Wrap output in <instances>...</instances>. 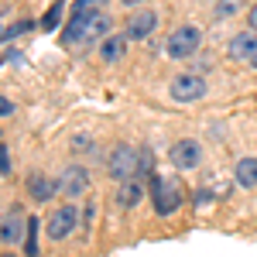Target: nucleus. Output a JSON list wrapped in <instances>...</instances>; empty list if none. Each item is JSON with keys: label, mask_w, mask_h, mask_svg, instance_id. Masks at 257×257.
Masks as SVG:
<instances>
[{"label": "nucleus", "mask_w": 257, "mask_h": 257, "mask_svg": "<svg viewBox=\"0 0 257 257\" xmlns=\"http://www.w3.org/2000/svg\"><path fill=\"white\" fill-rule=\"evenodd\" d=\"M110 35V14L106 11H76L69 28L62 31L65 45H79V41H99Z\"/></svg>", "instance_id": "nucleus-1"}, {"label": "nucleus", "mask_w": 257, "mask_h": 257, "mask_svg": "<svg viewBox=\"0 0 257 257\" xmlns=\"http://www.w3.org/2000/svg\"><path fill=\"white\" fill-rule=\"evenodd\" d=\"M106 168H110V178H113V182H131V178H138V172H141V155L131 144H117V148L110 151Z\"/></svg>", "instance_id": "nucleus-2"}, {"label": "nucleus", "mask_w": 257, "mask_h": 257, "mask_svg": "<svg viewBox=\"0 0 257 257\" xmlns=\"http://www.w3.org/2000/svg\"><path fill=\"white\" fill-rule=\"evenodd\" d=\"M151 199H155V213L168 216V213H175L178 202H182V189H178L175 178L151 175Z\"/></svg>", "instance_id": "nucleus-3"}, {"label": "nucleus", "mask_w": 257, "mask_h": 257, "mask_svg": "<svg viewBox=\"0 0 257 257\" xmlns=\"http://www.w3.org/2000/svg\"><path fill=\"white\" fill-rule=\"evenodd\" d=\"M199 41H202V31L192 28V24H182L178 31L168 35L165 41V52H168V59H189V55H196Z\"/></svg>", "instance_id": "nucleus-4"}, {"label": "nucleus", "mask_w": 257, "mask_h": 257, "mask_svg": "<svg viewBox=\"0 0 257 257\" xmlns=\"http://www.w3.org/2000/svg\"><path fill=\"white\" fill-rule=\"evenodd\" d=\"M168 93L175 103H196V99L206 96V79L196 76V72H185V76H175L172 86H168Z\"/></svg>", "instance_id": "nucleus-5"}, {"label": "nucleus", "mask_w": 257, "mask_h": 257, "mask_svg": "<svg viewBox=\"0 0 257 257\" xmlns=\"http://www.w3.org/2000/svg\"><path fill=\"white\" fill-rule=\"evenodd\" d=\"M76 223H79V213H76V206H59V209L48 216V237H52V240L72 237Z\"/></svg>", "instance_id": "nucleus-6"}, {"label": "nucleus", "mask_w": 257, "mask_h": 257, "mask_svg": "<svg viewBox=\"0 0 257 257\" xmlns=\"http://www.w3.org/2000/svg\"><path fill=\"white\" fill-rule=\"evenodd\" d=\"M168 155H172V165H175V168H199V161H202V144L192 141V138H182V141L172 144Z\"/></svg>", "instance_id": "nucleus-7"}, {"label": "nucleus", "mask_w": 257, "mask_h": 257, "mask_svg": "<svg viewBox=\"0 0 257 257\" xmlns=\"http://www.w3.org/2000/svg\"><path fill=\"white\" fill-rule=\"evenodd\" d=\"M86 189H89V172L79 168V165H69V168L59 175V192H62V196L76 199V196H82Z\"/></svg>", "instance_id": "nucleus-8"}, {"label": "nucleus", "mask_w": 257, "mask_h": 257, "mask_svg": "<svg viewBox=\"0 0 257 257\" xmlns=\"http://www.w3.org/2000/svg\"><path fill=\"white\" fill-rule=\"evenodd\" d=\"M155 28H158V14L155 11H134L131 21H127V28H123V38L141 41V38H148Z\"/></svg>", "instance_id": "nucleus-9"}, {"label": "nucleus", "mask_w": 257, "mask_h": 257, "mask_svg": "<svg viewBox=\"0 0 257 257\" xmlns=\"http://www.w3.org/2000/svg\"><path fill=\"white\" fill-rule=\"evenodd\" d=\"M257 55V35L254 31H240L230 38V59L233 62H254Z\"/></svg>", "instance_id": "nucleus-10"}, {"label": "nucleus", "mask_w": 257, "mask_h": 257, "mask_svg": "<svg viewBox=\"0 0 257 257\" xmlns=\"http://www.w3.org/2000/svg\"><path fill=\"white\" fill-rule=\"evenodd\" d=\"M24 233H28V219L18 209L0 219V243H18V240H24Z\"/></svg>", "instance_id": "nucleus-11"}, {"label": "nucleus", "mask_w": 257, "mask_h": 257, "mask_svg": "<svg viewBox=\"0 0 257 257\" xmlns=\"http://www.w3.org/2000/svg\"><path fill=\"white\" fill-rule=\"evenodd\" d=\"M28 192H31V199H35V202H48V199L59 192V182H52L48 175L35 172V175L28 178Z\"/></svg>", "instance_id": "nucleus-12"}, {"label": "nucleus", "mask_w": 257, "mask_h": 257, "mask_svg": "<svg viewBox=\"0 0 257 257\" xmlns=\"http://www.w3.org/2000/svg\"><path fill=\"white\" fill-rule=\"evenodd\" d=\"M233 178L240 189H257V158H240L233 168Z\"/></svg>", "instance_id": "nucleus-13"}, {"label": "nucleus", "mask_w": 257, "mask_h": 257, "mask_svg": "<svg viewBox=\"0 0 257 257\" xmlns=\"http://www.w3.org/2000/svg\"><path fill=\"white\" fill-rule=\"evenodd\" d=\"M141 196H144V189H141L138 178H131V182H120V192H117V202L123 209H131V206H138Z\"/></svg>", "instance_id": "nucleus-14"}, {"label": "nucleus", "mask_w": 257, "mask_h": 257, "mask_svg": "<svg viewBox=\"0 0 257 257\" xmlns=\"http://www.w3.org/2000/svg\"><path fill=\"white\" fill-rule=\"evenodd\" d=\"M123 41L127 38H117V35H113V38H103V45H99V59L103 62H120L123 59Z\"/></svg>", "instance_id": "nucleus-15"}, {"label": "nucleus", "mask_w": 257, "mask_h": 257, "mask_svg": "<svg viewBox=\"0 0 257 257\" xmlns=\"http://www.w3.org/2000/svg\"><path fill=\"white\" fill-rule=\"evenodd\" d=\"M240 11H247V4H243V0H216V7H213V14H216L219 21H223V18H233V14H240Z\"/></svg>", "instance_id": "nucleus-16"}, {"label": "nucleus", "mask_w": 257, "mask_h": 257, "mask_svg": "<svg viewBox=\"0 0 257 257\" xmlns=\"http://www.w3.org/2000/svg\"><path fill=\"white\" fill-rule=\"evenodd\" d=\"M24 254L38 257V219H28V233H24Z\"/></svg>", "instance_id": "nucleus-17"}, {"label": "nucleus", "mask_w": 257, "mask_h": 257, "mask_svg": "<svg viewBox=\"0 0 257 257\" xmlns=\"http://www.w3.org/2000/svg\"><path fill=\"white\" fill-rule=\"evenodd\" d=\"M62 11H65V7H62V0H59V4H52V7L45 11V18H41V28H45V31H55V28H59V21H62Z\"/></svg>", "instance_id": "nucleus-18"}, {"label": "nucleus", "mask_w": 257, "mask_h": 257, "mask_svg": "<svg viewBox=\"0 0 257 257\" xmlns=\"http://www.w3.org/2000/svg\"><path fill=\"white\" fill-rule=\"evenodd\" d=\"M24 31H31V21H18V24H11V28H4V38H18Z\"/></svg>", "instance_id": "nucleus-19"}, {"label": "nucleus", "mask_w": 257, "mask_h": 257, "mask_svg": "<svg viewBox=\"0 0 257 257\" xmlns=\"http://www.w3.org/2000/svg\"><path fill=\"white\" fill-rule=\"evenodd\" d=\"M103 4H106V0H79L76 11H103Z\"/></svg>", "instance_id": "nucleus-20"}, {"label": "nucleus", "mask_w": 257, "mask_h": 257, "mask_svg": "<svg viewBox=\"0 0 257 257\" xmlns=\"http://www.w3.org/2000/svg\"><path fill=\"white\" fill-rule=\"evenodd\" d=\"M11 172V155H7V148L0 144V175H7Z\"/></svg>", "instance_id": "nucleus-21"}, {"label": "nucleus", "mask_w": 257, "mask_h": 257, "mask_svg": "<svg viewBox=\"0 0 257 257\" xmlns=\"http://www.w3.org/2000/svg\"><path fill=\"white\" fill-rule=\"evenodd\" d=\"M11 113H14V103H11V99H4V96H0V117H11Z\"/></svg>", "instance_id": "nucleus-22"}, {"label": "nucleus", "mask_w": 257, "mask_h": 257, "mask_svg": "<svg viewBox=\"0 0 257 257\" xmlns=\"http://www.w3.org/2000/svg\"><path fill=\"white\" fill-rule=\"evenodd\" d=\"M247 21H250V28H254V31H257V4H254V7H250V11H247Z\"/></svg>", "instance_id": "nucleus-23"}, {"label": "nucleus", "mask_w": 257, "mask_h": 257, "mask_svg": "<svg viewBox=\"0 0 257 257\" xmlns=\"http://www.w3.org/2000/svg\"><path fill=\"white\" fill-rule=\"evenodd\" d=\"M120 4H127V7H141L144 0H120Z\"/></svg>", "instance_id": "nucleus-24"}, {"label": "nucleus", "mask_w": 257, "mask_h": 257, "mask_svg": "<svg viewBox=\"0 0 257 257\" xmlns=\"http://www.w3.org/2000/svg\"><path fill=\"white\" fill-rule=\"evenodd\" d=\"M250 65H254V69H257V55H254V62H250Z\"/></svg>", "instance_id": "nucleus-25"}, {"label": "nucleus", "mask_w": 257, "mask_h": 257, "mask_svg": "<svg viewBox=\"0 0 257 257\" xmlns=\"http://www.w3.org/2000/svg\"><path fill=\"white\" fill-rule=\"evenodd\" d=\"M0 257H14V254H0Z\"/></svg>", "instance_id": "nucleus-26"}, {"label": "nucleus", "mask_w": 257, "mask_h": 257, "mask_svg": "<svg viewBox=\"0 0 257 257\" xmlns=\"http://www.w3.org/2000/svg\"><path fill=\"white\" fill-rule=\"evenodd\" d=\"M0 38H4V28H0Z\"/></svg>", "instance_id": "nucleus-27"}]
</instances>
